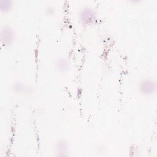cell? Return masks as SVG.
Returning a JSON list of instances; mask_svg holds the SVG:
<instances>
[{
    "label": "cell",
    "mask_w": 157,
    "mask_h": 157,
    "mask_svg": "<svg viewBox=\"0 0 157 157\" xmlns=\"http://www.w3.org/2000/svg\"><path fill=\"white\" fill-rule=\"evenodd\" d=\"M80 20L84 24H89L94 19V13L92 9L89 7L83 8L80 13Z\"/></svg>",
    "instance_id": "cell-2"
},
{
    "label": "cell",
    "mask_w": 157,
    "mask_h": 157,
    "mask_svg": "<svg viewBox=\"0 0 157 157\" xmlns=\"http://www.w3.org/2000/svg\"><path fill=\"white\" fill-rule=\"evenodd\" d=\"M13 32L12 29L7 26L3 27L1 31V38L2 44L5 46L11 44L13 40Z\"/></svg>",
    "instance_id": "cell-1"
},
{
    "label": "cell",
    "mask_w": 157,
    "mask_h": 157,
    "mask_svg": "<svg viewBox=\"0 0 157 157\" xmlns=\"http://www.w3.org/2000/svg\"><path fill=\"white\" fill-rule=\"evenodd\" d=\"M140 90L143 94H151L155 90V83L151 80H144L140 84Z\"/></svg>",
    "instance_id": "cell-3"
},
{
    "label": "cell",
    "mask_w": 157,
    "mask_h": 157,
    "mask_svg": "<svg viewBox=\"0 0 157 157\" xmlns=\"http://www.w3.org/2000/svg\"><path fill=\"white\" fill-rule=\"evenodd\" d=\"M12 7V2L8 0L0 1V9L1 11L6 12L9 10Z\"/></svg>",
    "instance_id": "cell-4"
}]
</instances>
